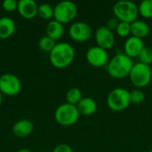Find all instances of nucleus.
<instances>
[{
    "label": "nucleus",
    "instance_id": "obj_1",
    "mask_svg": "<svg viewBox=\"0 0 152 152\" xmlns=\"http://www.w3.org/2000/svg\"><path fill=\"white\" fill-rule=\"evenodd\" d=\"M75 49L69 43L56 44L53 51L49 53L51 64L56 69L69 67L75 59Z\"/></svg>",
    "mask_w": 152,
    "mask_h": 152
},
{
    "label": "nucleus",
    "instance_id": "obj_2",
    "mask_svg": "<svg viewBox=\"0 0 152 152\" xmlns=\"http://www.w3.org/2000/svg\"><path fill=\"white\" fill-rule=\"evenodd\" d=\"M134 62L130 57L125 53H118L109 61L107 67V71L109 75L116 79H122L129 76Z\"/></svg>",
    "mask_w": 152,
    "mask_h": 152
},
{
    "label": "nucleus",
    "instance_id": "obj_3",
    "mask_svg": "<svg viewBox=\"0 0 152 152\" xmlns=\"http://www.w3.org/2000/svg\"><path fill=\"white\" fill-rule=\"evenodd\" d=\"M113 13L119 21L131 24L137 20L139 15L138 5L128 0L118 1L113 6Z\"/></svg>",
    "mask_w": 152,
    "mask_h": 152
},
{
    "label": "nucleus",
    "instance_id": "obj_4",
    "mask_svg": "<svg viewBox=\"0 0 152 152\" xmlns=\"http://www.w3.org/2000/svg\"><path fill=\"white\" fill-rule=\"evenodd\" d=\"M130 92L125 88H115L107 96V105L113 111H123L130 105Z\"/></svg>",
    "mask_w": 152,
    "mask_h": 152
},
{
    "label": "nucleus",
    "instance_id": "obj_5",
    "mask_svg": "<svg viewBox=\"0 0 152 152\" xmlns=\"http://www.w3.org/2000/svg\"><path fill=\"white\" fill-rule=\"evenodd\" d=\"M131 83L138 89H142L150 85L152 79V71L151 66L141 62L134 64L129 74Z\"/></svg>",
    "mask_w": 152,
    "mask_h": 152
},
{
    "label": "nucleus",
    "instance_id": "obj_6",
    "mask_svg": "<svg viewBox=\"0 0 152 152\" xmlns=\"http://www.w3.org/2000/svg\"><path fill=\"white\" fill-rule=\"evenodd\" d=\"M79 116L80 114L77 106L67 102L60 105L54 112V118L56 122L63 126H70L76 124Z\"/></svg>",
    "mask_w": 152,
    "mask_h": 152
},
{
    "label": "nucleus",
    "instance_id": "obj_7",
    "mask_svg": "<svg viewBox=\"0 0 152 152\" xmlns=\"http://www.w3.org/2000/svg\"><path fill=\"white\" fill-rule=\"evenodd\" d=\"M53 18L61 24L72 21L77 14V5L69 0L61 1L53 7Z\"/></svg>",
    "mask_w": 152,
    "mask_h": 152
},
{
    "label": "nucleus",
    "instance_id": "obj_8",
    "mask_svg": "<svg viewBox=\"0 0 152 152\" xmlns=\"http://www.w3.org/2000/svg\"><path fill=\"white\" fill-rule=\"evenodd\" d=\"M21 90V82L20 78L12 74L5 73L0 76V92L7 96L17 95Z\"/></svg>",
    "mask_w": 152,
    "mask_h": 152
},
{
    "label": "nucleus",
    "instance_id": "obj_9",
    "mask_svg": "<svg viewBox=\"0 0 152 152\" xmlns=\"http://www.w3.org/2000/svg\"><path fill=\"white\" fill-rule=\"evenodd\" d=\"M86 58L87 62L95 68L105 67L109 63L108 52L98 45L89 48L86 52Z\"/></svg>",
    "mask_w": 152,
    "mask_h": 152
},
{
    "label": "nucleus",
    "instance_id": "obj_10",
    "mask_svg": "<svg viewBox=\"0 0 152 152\" xmlns=\"http://www.w3.org/2000/svg\"><path fill=\"white\" fill-rule=\"evenodd\" d=\"M69 34L74 41L86 42L91 38L93 30L87 23L84 21H76L70 25Z\"/></svg>",
    "mask_w": 152,
    "mask_h": 152
},
{
    "label": "nucleus",
    "instance_id": "obj_11",
    "mask_svg": "<svg viewBox=\"0 0 152 152\" xmlns=\"http://www.w3.org/2000/svg\"><path fill=\"white\" fill-rule=\"evenodd\" d=\"M95 41L98 46L106 51L112 48L115 44V36L113 31L109 29L106 26L100 27L95 32Z\"/></svg>",
    "mask_w": 152,
    "mask_h": 152
},
{
    "label": "nucleus",
    "instance_id": "obj_12",
    "mask_svg": "<svg viewBox=\"0 0 152 152\" xmlns=\"http://www.w3.org/2000/svg\"><path fill=\"white\" fill-rule=\"evenodd\" d=\"M144 44L142 39L137 38L135 37H129L125 45H124V50H125V54H126L128 57L135 58L138 57L142 50L144 48Z\"/></svg>",
    "mask_w": 152,
    "mask_h": 152
},
{
    "label": "nucleus",
    "instance_id": "obj_13",
    "mask_svg": "<svg viewBox=\"0 0 152 152\" xmlns=\"http://www.w3.org/2000/svg\"><path fill=\"white\" fill-rule=\"evenodd\" d=\"M38 5L34 0L18 1L17 11L19 14L25 19H33L37 15Z\"/></svg>",
    "mask_w": 152,
    "mask_h": 152
},
{
    "label": "nucleus",
    "instance_id": "obj_14",
    "mask_svg": "<svg viewBox=\"0 0 152 152\" xmlns=\"http://www.w3.org/2000/svg\"><path fill=\"white\" fill-rule=\"evenodd\" d=\"M34 129L33 123L28 119H20L17 121L12 126V133L19 138H25L28 136Z\"/></svg>",
    "mask_w": 152,
    "mask_h": 152
},
{
    "label": "nucleus",
    "instance_id": "obj_15",
    "mask_svg": "<svg viewBox=\"0 0 152 152\" xmlns=\"http://www.w3.org/2000/svg\"><path fill=\"white\" fill-rule=\"evenodd\" d=\"M16 29V24L14 20L10 17L0 18V38L7 39L11 37Z\"/></svg>",
    "mask_w": 152,
    "mask_h": 152
},
{
    "label": "nucleus",
    "instance_id": "obj_16",
    "mask_svg": "<svg viewBox=\"0 0 152 152\" xmlns=\"http://www.w3.org/2000/svg\"><path fill=\"white\" fill-rule=\"evenodd\" d=\"M77 110L80 115L91 116L94 114L97 110L96 102L90 97H84L77 105Z\"/></svg>",
    "mask_w": 152,
    "mask_h": 152
},
{
    "label": "nucleus",
    "instance_id": "obj_17",
    "mask_svg": "<svg viewBox=\"0 0 152 152\" xmlns=\"http://www.w3.org/2000/svg\"><path fill=\"white\" fill-rule=\"evenodd\" d=\"M45 33L47 37L56 41L63 36L64 33L63 24L60 23L55 20H53L47 23L45 28Z\"/></svg>",
    "mask_w": 152,
    "mask_h": 152
},
{
    "label": "nucleus",
    "instance_id": "obj_18",
    "mask_svg": "<svg viewBox=\"0 0 152 152\" xmlns=\"http://www.w3.org/2000/svg\"><path fill=\"white\" fill-rule=\"evenodd\" d=\"M150 33V27L147 22L144 20H137L134 22L131 23V34L133 37H135L140 39H143Z\"/></svg>",
    "mask_w": 152,
    "mask_h": 152
},
{
    "label": "nucleus",
    "instance_id": "obj_19",
    "mask_svg": "<svg viewBox=\"0 0 152 152\" xmlns=\"http://www.w3.org/2000/svg\"><path fill=\"white\" fill-rule=\"evenodd\" d=\"M83 96H82V92L80 89L73 87L70 88L66 94V100H67V103L72 104L77 106V103L82 100Z\"/></svg>",
    "mask_w": 152,
    "mask_h": 152
},
{
    "label": "nucleus",
    "instance_id": "obj_20",
    "mask_svg": "<svg viewBox=\"0 0 152 152\" xmlns=\"http://www.w3.org/2000/svg\"><path fill=\"white\" fill-rule=\"evenodd\" d=\"M53 7L49 4H41L37 8V16L44 20H49L53 17Z\"/></svg>",
    "mask_w": 152,
    "mask_h": 152
},
{
    "label": "nucleus",
    "instance_id": "obj_21",
    "mask_svg": "<svg viewBox=\"0 0 152 152\" xmlns=\"http://www.w3.org/2000/svg\"><path fill=\"white\" fill-rule=\"evenodd\" d=\"M56 45V43L53 39L50 38L47 36L42 37L39 41H38V46L40 48V50H42L45 53H51L53 51V49L54 48V46Z\"/></svg>",
    "mask_w": 152,
    "mask_h": 152
},
{
    "label": "nucleus",
    "instance_id": "obj_22",
    "mask_svg": "<svg viewBox=\"0 0 152 152\" xmlns=\"http://www.w3.org/2000/svg\"><path fill=\"white\" fill-rule=\"evenodd\" d=\"M139 14L145 19L152 18V0H144L142 1L139 6Z\"/></svg>",
    "mask_w": 152,
    "mask_h": 152
},
{
    "label": "nucleus",
    "instance_id": "obj_23",
    "mask_svg": "<svg viewBox=\"0 0 152 152\" xmlns=\"http://www.w3.org/2000/svg\"><path fill=\"white\" fill-rule=\"evenodd\" d=\"M140 62L145 65H149L151 66L152 63V49L150 47L145 46L142 52L140 53L139 56H138Z\"/></svg>",
    "mask_w": 152,
    "mask_h": 152
},
{
    "label": "nucleus",
    "instance_id": "obj_24",
    "mask_svg": "<svg viewBox=\"0 0 152 152\" xmlns=\"http://www.w3.org/2000/svg\"><path fill=\"white\" fill-rule=\"evenodd\" d=\"M145 100V94L142 89H134L130 92V102L133 104H141Z\"/></svg>",
    "mask_w": 152,
    "mask_h": 152
},
{
    "label": "nucleus",
    "instance_id": "obj_25",
    "mask_svg": "<svg viewBox=\"0 0 152 152\" xmlns=\"http://www.w3.org/2000/svg\"><path fill=\"white\" fill-rule=\"evenodd\" d=\"M116 31L117 34L121 37H129L131 35V24L120 21Z\"/></svg>",
    "mask_w": 152,
    "mask_h": 152
},
{
    "label": "nucleus",
    "instance_id": "obj_26",
    "mask_svg": "<svg viewBox=\"0 0 152 152\" xmlns=\"http://www.w3.org/2000/svg\"><path fill=\"white\" fill-rule=\"evenodd\" d=\"M2 7L6 12H13L17 10L18 2L16 0H4L2 3Z\"/></svg>",
    "mask_w": 152,
    "mask_h": 152
},
{
    "label": "nucleus",
    "instance_id": "obj_27",
    "mask_svg": "<svg viewBox=\"0 0 152 152\" xmlns=\"http://www.w3.org/2000/svg\"><path fill=\"white\" fill-rule=\"evenodd\" d=\"M53 152H73V150L69 145L65 144V143H61V144L57 145L53 149Z\"/></svg>",
    "mask_w": 152,
    "mask_h": 152
},
{
    "label": "nucleus",
    "instance_id": "obj_28",
    "mask_svg": "<svg viewBox=\"0 0 152 152\" xmlns=\"http://www.w3.org/2000/svg\"><path fill=\"white\" fill-rule=\"evenodd\" d=\"M119 22H120V21H119L116 17L110 18V19L108 20V23H107V26H106V27H107L109 29H110L111 31H113V30H116V29H117V28H118Z\"/></svg>",
    "mask_w": 152,
    "mask_h": 152
},
{
    "label": "nucleus",
    "instance_id": "obj_29",
    "mask_svg": "<svg viewBox=\"0 0 152 152\" xmlns=\"http://www.w3.org/2000/svg\"><path fill=\"white\" fill-rule=\"evenodd\" d=\"M16 152H31L29 150H28V149H20V150H19V151H17Z\"/></svg>",
    "mask_w": 152,
    "mask_h": 152
},
{
    "label": "nucleus",
    "instance_id": "obj_30",
    "mask_svg": "<svg viewBox=\"0 0 152 152\" xmlns=\"http://www.w3.org/2000/svg\"><path fill=\"white\" fill-rule=\"evenodd\" d=\"M2 102H3V94L0 92V104L2 103Z\"/></svg>",
    "mask_w": 152,
    "mask_h": 152
},
{
    "label": "nucleus",
    "instance_id": "obj_31",
    "mask_svg": "<svg viewBox=\"0 0 152 152\" xmlns=\"http://www.w3.org/2000/svg\"><path fill=\"white\" fill-rule=\"evenodd\" d=\"M145 152H152V151H145Z\"/></svg>",
    "mask_w": 152,
    "mask_h": 152
},
{
    "label": "nucleus",
    "instance_id": "obj_32",
    "mask_svg": "<svg viewBox=\"0 0 152 152\" xmlns=\"http://www.w3.org/2000/svg\"><path fill=\"white\" fill-rule=\"evenodd\" d=\"M43 152H44V151H43Z\"/></svg>",
    "mask_w": 152,
    "mask_h": 152
}]
</instances>
